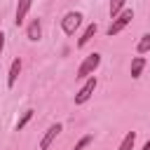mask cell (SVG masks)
<instances>
[{
    "label": "cell",
    "instance_id": "11",
    "mask_svg": "<svg viewBox=\"0 0 150 150\" xmlns=\"http://www.w3.org/2000/svg\"><path fill=\"white\" fill-rule=\"evenodd\" d=\"M136 52H138V54H148V52H150V33H143V35H141V40H138V45H136Z\"/></svg>",
    "mask_w": 150,
    "mask_h": 150
},
{
    "label": "cell",
    "instance_id": "17",
    "mask_svg": "<svg viewBox=\"0 0 150 150\" xmlns=\"http://www.w3.org/2000/svg\"><path fill=\"white\" fill-rule=\"evenodd\" d=\"M143 150H150V138H148V143L143 145Z\"/></svg>",
    "mask_w": 150,
    "mask_h": 150
},
{
    "label": "cell",
    "instance_id": "16",
    "mask_svg": "<svg viewBox=\"0 0 150 150\" xmlns=\"http://www.w3.org/2000/svg\"><path fill=\"white\" fill-rule=\"evenodd\" d=\"M2 47H5V33L0 30V54H2Z\"/></svg>",
    "mask_w": 150,
    "mask_h": 150
},
{
    "label": "cell",
    "instance_id": "13",
    "mask_svg": "<svg viewBox=\"0 0 150 150\" xmlns=\"http://www.w3.org/2000/svg\"><path fill=\"white\" fill-rule=\"evenodd\" d=\"M122 7H124V0H110V16L115 19L122 12Z\"/></svg>",
    "mask_w": 150,
    "mask_h": 150
},
{
    "label": "cell",
    "instance_id": "12",
    "mask_svg": "<svg viewBox=\"0 0 150 150\" xmlns=\"http://www.w3.org/2000/svg\"><path fill=\"white\" fill-rule=\"evenodd\" d=\"M134 143H136V134H134V131H129V134L122 138V143H120V148H117V150H131V148H134Z\"/></svg>",
    "mask_w": 150,
    "mask_h": 150
},
{
    "label": "cell",
    "instance_id": "7",
    "mask_svg": "<svg viewBox=\"0 0 150 150\" xmlns=\"http://www.w3.org/2000/svg\"><path fill=\"white\" fill-rule=\"evenodd\" d=\"M19 73H21V61H19V59H14V61H12V68H9V75H7V87H9V89L16 84Z\"/></svg>",
    "mask_w": 150,
    "mask_h": 150
},
{
    "label": "cell",
    "instance_id": "4",
    "mask_svg": "<svg viewBox=\"0 0 150 150\" xmlns=\"http://www.w3.org/2000/svg\"><path fill=\"white\" fill-rule=\"evenodd\" d=\"M94 89H96V77L91 75V77H87V82L80 87V91L75 94V103L77 105H82V103H87L89 98H91V94H94Z\"/></svg>",
    "mask_w": 150,
    "mask_h": 150
},
{
    "label": "cell",
    "instance_id": "10",
    "mask_svg": "<svg viewBox=\"0 0 150 150\" xmlns=\"http://www.w3.org/2000/svg\"><path fill=\"white\" fill-rule=\"evenodd\" d=\"M94 35H96V23H89V26L84 28V33H82V38L77 40V47H84V45H87V42H89V40L94 38Z\"/></svg>",
    "mask_w": 150,
    "mask_h": 150
},
{
    "label": "cell",
    "instance_id": "14",
    "mask_svg": "<svg viewBox=\"0 0 150 150\" xmlns=\"http://www.w3.org/2000/svg\"><path fill=\"white\" fill-rule=\"evenodd\" d=\"M30 117H33V110H26V112L21 115V120L16 122V131H21V129H23V127H26V124L30 122Z\"/></svg>",
    "mask_w": 150,
    "mask_h": 150
},
{
    "label": "cell",
    "instance_id": "1",
    "mask_svg": "<svg viewBox=\"0 0 150 150\" xmlns=\"http://www.w3.org/2000/svg\"><path fill=\"white\" fill-rule=\"evenodd\" d=\"M131 19H134V12H131V9H122V12L112 19V23L108 26V38H112V35L122 33V30L131 23Z\"/></svg>",
    "mask_w": 150,
    "mask_h": 150
},
{
    "label": "cell",
    "instance_id": "3",
    "mask_svg": "<svg viewBox=\"0 0 150 150\" xmlns=\"http://www.w3.org/2000/svg\"><path fill=\"white\" fill-rule=\"evenodd\" d=\"M80 23H82V12H68V14L61 19V28H63L66 35H73V33L80 28Z\"/></svg>",
    "mask_w": 150,
    "mask_h": 150
},
{
    "label": "cell",
    "instance_id": "9",
    "mask_svg": "<svg viewBox=\"0 0 150 150\" xmlns=\"http://www.w3.org/2000/svg\"><path fill=\"white\" fill-rule=\"evenodd\" d=\"M143 68H145V59H143V56H136V59L131 61V68H129V70H131V77H134V80L141 77Z\"/></svg>",
    "mask_w": 150,
    "mask_h": 150
},
{
    "label": "cell",
    "instance_id": "2",
    "mask_svg": "<svg viewBox=\"0 0 150 150\" xmlns=\"http://www.w3.org/2000/svg\"><path fill=\"white\" fill-rule=\"evenodd\" d=\"M98 66H101V54H96V52H94V54H89V56L80 63V68H77V75H75V77L87 80V77H91V75H94V70H96Z\"/></svg>",
    "mask_w": 150,
    "mask_h": 150
},
{
    "label": "cell",
    "instance_id": "8",
    "mask_svg": "<svg viewBox=\"0 0 150 150\" xmlns=\"http://www.w3.org/2000/svg\"><path fill=\"white\" fill-rule=\"evenodd\" d=\"M30 5H33V0H19V5H16V26L23 23V19H26Z\"/></svg>",
    "mask_w": 150,
    "mask_h": 150
},
{
    "label": "cell",
    "instance_id": "15",
    "mask_svg": "<svg viewBox=\"0 0 150 150\" xmlns=\"http://www.w3.org/2000/svg\"><path fill=\"white\" fill-rule=\"evenodd\" d=\"M91 141H94V136H91V134H87V136H82V138L75 143V148H73V150H84V148H87Z\"/></svg>",
    "mask_w": 150,
    "mask_h": 150
},
{
    "label": "cell",
    "instance_id": "5",
    "mask_svg": "<svg viewBox=\"0 0 150 150\" xmlns=\"http://www.w3.org/2000/svg\"><path fill=\"white\" fill-rule=\"evenodd\" d=\"M61 131H63V127H61L59 122H56V124H52V127L47 129V134L42 136V141H40V150H47V148H49V145L54 143V138H56V136H59Z\"/></svg>",
    "mask_w": 150,
    "mask_h": 150
},
{
    "label": "cell",
    "instance_id": "6",
    "mask_svg": "<svg viewBox=\"0 0 150 150\" xmlns=\"http://www.w3.org/2000/svg\"><path fill=\"white\" fill-rule=\"evenodd\" d=\"M26 35H28V40H33V42H38V40H40V35H42V23H40V19H33V21L28 23Z\"/></svg>",
    "mask_w": 150,
    "mask_h": 150
}]
</instances>
